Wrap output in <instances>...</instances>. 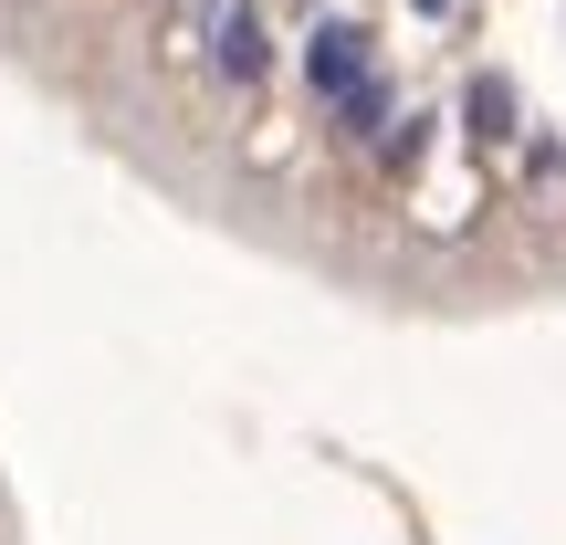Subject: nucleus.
I'll return each mask as SVG.
<instances>
[{"label":"nucleus","instance_id":"1","mask_svg":"<svg viewBox=\"0 0 566 545\" xmlns=\"http://www.w3.org/2000/svg\"><path fill=\"white\" fill-rule=\"evenodd\" d=\"M210 74L242 84V95L273 74V42H263V21H252V0H221V11H210Z\"/></svg>","mask_w":566,"mask_h":545},{"label":"nucleus","instance_id":"4","mask_svg":"<svg viewBox=\"0 0 566 545\" xmlns=\"http://www.w3.org/2000/svg\"><path fill=\"white\" fill-rule=\"evenodd\" d=\"M462 137L472 147H514V137H525V105H514L504 74H472L462 84Z\"/></svg>","mask_w":566,"mask_h":545},{"label":"nucleus","instance_id":"3","mask_svg":"<svg viewBox=\"0 0 566 545\" xmlns=\"http://www.w3.org/2000/svg\"><path fill=\"white\" fill-rule=\"evenodd\" d=\"M388 126H399V95H388V74H367V84H346V95L325 105V137H336V147H378Z\"/></svg>","mask_w":566,"mask_h":545},{"label":"nucleus","instance_id":"5","mask_svg":"<svg viewBox=\"0 0 566 545\" xmlns=\"http://www.w3.org/2000/svg\"><path fill=\"white\" fill-rule=\"evenodd\" d=\"M420 158H430V116H399V126L378 137V168H388V179H409Z\"/></svg>","mask_w":566,"mask_h":545},{"label":"nucleus","instance_id":"2","mask_svg":"<svg viewBox=\"0 0 566 545\" xmlns=\"http://www.w3.org/2000/svg\"><path fill=\"white\" fill-rule=\"evenodd\" d=\"M304 84H315V105H336L346 84H367V32L357 21H315V32H304Z\"/></svg>","mask_w":566,"mask_h":545}]
</instances>
